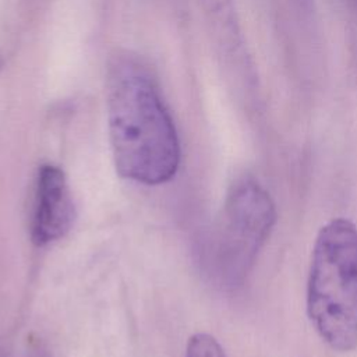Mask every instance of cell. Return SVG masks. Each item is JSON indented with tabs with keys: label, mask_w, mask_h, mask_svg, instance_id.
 I'll list each match as a JSON object with an SVG mask.
<instances>
[{
	"label": "cell",
	"mask_w": 357,
	"mask_h": 357,
	"mask_svg": "<svg viewBox=\"0 0 357 357\" xmlns=\"http://www.w3.org/2000/svg\"><path fill=\"white\" fill-rule=\"evenodd\" d=\"M3 63H4V60H3V54H1V52H0V71H1V68H3Z\"/></svg>",
	"instance_id": "ba28073f"
},
{
	"label": "cell",
	"mask_w": 357,
	"mask_h": 357,
	"mask_svg": "<svg viewBox=\"0 0 357 357\" xmlns=\"http://www.w3.org/2000/svg\"><path fill=\"white\" fill-rule=\"evenodd\" d=\"M107 126L120 177L160 185L174 178L181 159L174 123L146 67L117 56L107 70Z\"/></svg>",
	"instance_id": "6da1fadb"
},
{
	"label": "cell",
	"mask_w": 357,
	"mask_h": 357,
	"mask_svg": "<svg viewBox=\"0 0 357 357\" xmlns=\"http://www.w3.org/2000/svg\"><path fill=\"white\" fill-rule=\"evenodd\" d=\"M26 357H50V356L40 343H36V344H32Z\"/></svg>",
	"instance_id": "8992f818"
},
{
	"label": "cell",
	"mask_w": 357,
	"mask_h": 357,
	"mask_svg": "<svg viewBox=\"0 0 357 357\" xmlns=\"http://www.w3.org/2000/svg\"><path fill=\"white\" fill-rule=\"evenodd\" d=\"M276 223L269 192L252 177L231 184L204 248V265L215 283L240 286Z\"/></svg>",
	"instance_id": "3957f363"
},
{
	"label": "cell",
	"mask_w": 357,
	"mask_h": 357,
	"mask_svg": "<svg viewBox=\"0 0 357 357\" xmlns=\"http://www.w3.org/2000/svg\"><path fill=\"white\" fill-rule=\"evenodd\" d=\"M75 220V206L63 169L45 163L39 167L35 183V201L31 219V238L45 247L63 238Z\"/></svg>",
	"instance_id": "277c9868"
},
{
	"label": "cell",
	"mask_w": 357,
	"mask_h": 357,
	"mask_svg": "<svg viewBox=\"0 0 357 357\" xmlns=\"http://www.w3.org/2000/svg\"><path fill=\"white\" fill-rule=\"evenodd\" d=\"M206 4L212 8H218V7H222L227 0H205Z\"/></svg>",
	"instance_id": "52a82bcc"
},
{
	"label": "cell",
	"mask_w": 357,
	"mask_h": 357,
	"mask_svg": "<svg viewBox=\"0 0 357 357\" xmlns=\"http://www.w3.org/2000/svg\"><path fill=\"white\" fill-rule=\"evenodd\" d=\"M185 357H226V353L215 336L198 332L188 339Z\"/></svg>",
	"instance_id": "5b68a950"
},
{
	"label": "cell",
	"mask_w": 357,
	"mask_h": 357,
	"mask_svg": "<svg viewBox=\"0 0 357 357\" xmlns=\"http://www.w3.org/2000/svg\"><path fill=\"white\" fill-rule=\"evenodd\" d=\"M307 315L332 350L357 347V226L333 218L318 231L307 280Z\"/></svg>",
	"instance_id": "7a4b0ae2"
}]
</instances>
